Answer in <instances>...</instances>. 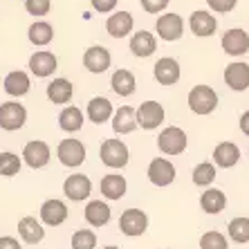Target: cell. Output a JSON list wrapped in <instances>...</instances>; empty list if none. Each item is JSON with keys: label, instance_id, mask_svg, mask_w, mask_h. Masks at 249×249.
I'll return each mask as SVG.
<instances>
[{"label": "cell", "instance_id": "cell-1", "mask_svg": "<svg viewBox=\"0 0 249 249\" xmlns=\"http://www.w3.org/2000/svg\"><path fill=\"white\" fill-rule=\"evenodd\" d=\"M218 94H215V90L211 86H204V83H200V86H193L191 90H189V97H186V104H189V108H191L193 115H200V117H207L211 115V112L218 108Z\"/></svg>", "mask_w": 249, "mask_h": 249}, {"label": "cell", "instance_id": "cell-2", "mask_svg": "<svg viewBox=\"0 0 249 249\" xmlns=\"http://www.w3.org/2000/svg\"><path fill=\"white\" fill-rule=\"evenodd\" d=\"M99 157H101V162L106 164L108 168H124L130 160V151H128V146L124 144L122 139H104L101 142V148H99Z\"/></svg>", "mask_w": 249, "mask_h": 249}, {"label": "cell", "instance_id": "cell-3", "mask_svg": "<svg viewBox=\"0 0 249 249\" xmlns=\"http://www.w3.org/2000/svg\"><path fill=\"white\" fill-rule=\"evenodd\" d=\"M186 144H189V137L182 130L180 126H166L157 137V148L164 153V155H180L186 151Z\"/></svg>", "mask_w": 249, "mask_h": 249}, {"label": "cell", "instance_id": "cell-4", "mask_svg": "<svg viewBox=\"0 0 249 249\" xmlns=\"http://www.w3.org/2000/svg\"><path fill=\"white\" fill-rule=\"evenodd\" d=\"M86 144H83L81 139H63L61 144L56 146V157L58 162L63 164L68 168H79L83 162H86Z\"/></svg>", "mask_w": 249, "mask_h": 249}, {"label": "cell", "instance_id": "cell-5", "mask_svg": "<svg viewBox=\"0 0 249 249\" xmlns=\"http://www.w3.org/2000/svg\"><path fill=\"white\" fill-rule=\"evenodd\" d=\"M20 160H23L29 168H34V171L36 168H45L47 164H50V160H52V148H50V144L43 142V139H32V142H27V144L23 146Z\"/></svg>", "mask_w": 249, "mask_h": 249}, {"label": "cell", "instance_id": "cell-6", "mask_svg": "<svg viewBox=\"0 0 249 249\" xmlns=\"http://www.w3.org/2000/svg\"><path fill=\"white\" fill-rule=\"evenodd\" d=\"M27 122V108L18 101H5L0 104V128L7 133L20 130Z\"/></svg>", "mask_w": 249, "mask_h": 249}, {"label": "cell", "instance_id": "cell-7", "mask_svg": "<svg viewBox=\"0 0 249 249\" xmlns=\"http://www.w3.org/2000/svg\"><path fill=\"white\" fill-rule=\"evenodd\" d=\"M148 229V215L142 209H126L119 215V231L128 238H137L144 236Z\"/></svg>", "mask_w": 249, "mask_h": 249}, {"label": "cell", "instance_id": "cell-8", "mask_svg": "<svg viewBox=\"0 0 249 249\" xmlns=\"http://www.w3.org/2000/svg\"><path fill=\"white\" fill-rule=\"evenodd\" d=\"M155 32L162 41L175 43L180 41L182 34H184V20H182L180 14H162L155 20Z\"/></svg>", "mask_w": 249, "mask_h": 249}, {"label": "cell", "instance_id": "cell-9", "mask_svg": "<svg viewBox=\"0 0 249 249\" xmlns=\"http://www.w3.org/2000/svg\"><path fill=\"white\" fill-rule=\"evenodd\" d=\"M146 175H148V182L155 186H168L175 182V175H178V171H175L173 162L171 160H166V157H155L151 164H148V171H146Z\"/></svg>", "mask_w": 249, "mask_h": 249}, {"label": "cell", "instance_id": "cell-10", "mask_svg": "<svg viewBox=\"0 0 249 249\" xmlns=\"http://www.w3.org/2000/svg\"><path fill=\"white\" fill-rule=\"evenodd\" d=\"M135 117H137L139 128H144V130H155V128L162 126L166 112H164L162 104H157V101H144V104L135 110Z\"/></svg>", "mask_w": 249, "mask_h": 249}, {"label": "cell", "instance_id": "cell-11", "mask_svg": "<svg viewBox=\"0 0 249 249\" xmlns=\"http://www.w3.org/2000/svg\"><path fill=\"white\" fill-rule=\"evenodd\" d=\"M29 72L36 76V79H47V76H52L58 68V58L54 52L50 50H38L29 56V63H27Z\"/></svg>", "mask_w": 249, "mask_h": 249}, {"label": "cell", "instance_id": "cell-12", "mask_svg": "<svg viewBox=\"0 0 249 249\" xmlns=\"http://www.w3.org/2000/svg\"><path fill=\"white\" fill-rule=\"evenodd\" d=\"M63 193L72 202H86L88 197H90V193H92V182L83 173L68 175L63 182Z\"/></svg>", "mask_w": 249, "mask_h": 249}, {"label": "cell", "instance_id": "cell-13", "mask_svg": "<svg viewBox=\"0 0 249 249\" xmlns=\"http://www.w3.org/2000/svg\"><path fill=\"white\" fill-rule=\"evenodd\" d=\"M38 215H41V225L61 227L65 220H68L70 211H68V204H65L63 200H58V197H50V200H45V202L41 204Z\"/></svg>", "mask_w": 249, "mask_h": 249}, {"label": "cell", "instance_id": "cell-14", "mask_svg": "<svg viewBox=\"0 0 249 249\" xmlns=\"http://www.w3.org/2000/svg\"><path fill=\"white\" fill-rule=\"evenodd\" d=\"M180 74H182L180 63L173 56L157 58L155 65H153V76H155V81L160 86H175V83L180 81Z\"/></svg>", "mask_w": 249, "mask_h": 249}, {"label": "cell", "instance_id": "cell-15", "mask_svg": "<svg viewBox=\"0 0 249 249\" xmlns=\"http://www.w3.org/2000/svg\"><path fill=\"white\" fill-rule=\"evenodd\" d=\"M220 45L225 50V54H229V56H243V54L249 52V34L240 27H231L222 34Z\"/></svg>", "mask_w": 249, "mask_h": 249}, {"label": "cell", "instance_id": "cell-16", "mask_svg": "<svg viewBox=\"0 0 249 249\" xmlns=\"http://www.w3.org/2000/svg\"><path fill=\"white\" fill-rule=\"evenodd\" d=\"M225 79L227 88H231L233 92H245L249 88V63L245 61H233L225 68Z\"/></svg>", "mask_w": 249, "mask_h": 249}, {"label": "cell", "instance_id": "cell-17", "mask_svg": "<svg viewBox=\"0 0 249 249\" xmlns=\"http://www.w3.org/2000/svg\"><path fill=\"white\" fill-rule=\"evenodd\" d=\"M112 56L104 45H92L83 52V68L92 74H104L106 70L110 68Z\"/></svg>", "mask_w": 249, "mask_h": 249}, {"label": "cell", "instance_id": "cell-18", "mask_svg": "<svg viewBox=\"0 0 249 249\" xmlns=\"http://www.w3.org/2000/svg\"><path fill=\"white\" fill-rule=\"evenodd\" d=\"M133 27H135V18L130 12H115L106 20V32L112 38H126L133 32Z\"/></svg>", "mask_w": 249, "mask_h": 249}, {"label": "cell", "instance_id": "cell-19", "mask_svg": "<svg viewBox=\"0 0 249 249\" xmlns=\"http://www.w3.org/2000/svg\"><path fill=\"white\" fill-rule=\"evenodd\" d=\"M2 88H5V92L14 99H20L32 90V79H29L27 72L23 70H14L9 74L5 76V81H2Z\"/></svg>", "mask_w": 249, "mask_h": 249}, {"label": "cell", "instance_id": "cell-20", "mask_svg": "<svg viewBox=\"0 0 249 249\" xmlns=\"http://www.w3.org/2000/svg\"><path fill=\"white\" fill-rule=\"evenodd\" d=\"M189 27H191V32L196 36L207 38V36L215 34V29H218V18H215L213 14L204 12V9H197V12H193L191 18H189Z\"/></svg>", "mask_w": 249, "mask_h": 249}, {"label": "cell", "instance_id": "cell-21", "mask_svg": "<svg viewBox=\"0 0 249 249\" xmlns=\"http://www.w3.org/2000/svg\"><path fill=\"white\" fill-rule=\"evenodd\" d=\"M18 236L23 238L25 245H38L45 238V229H43L41 220H36L34 215H25L18 220Z\"/></svg>", "mask_w": 249, "mask_h": 249}, {"label": "cell", "instance_id": "cell-22", "mask_svg": "<svg viewBox=\"0 0 249 249\" xmlns=\"http://www.w3.org/2000/svg\"><path fill=\"white\" fill-rule=\"evenodd\" d=\"M86 115L92 124H106L110 122L115 110H112V101L106 97H92L86 106Z\"/></svg>", "mask_w": 249, "mask_h": 249}, {"label": "cell", "instance_id": "cell-23", "mask_svg": "<svg viewBox=\"0 0 249 249\" xmlns=\"http://www.w3.org/2000/svg\"><path fill=\"white\" fill-rule=\"evenodd\" d=\"M99 189H101V196H104L106 200H112V202H115V200H122V197L126 196L128 182L124 175L110 173V175H104V178H101Z\"/></svg>", "mask_w": 249, "mask_h": 249}, {"label": "cell", "instance_id": "cell-24", "mask_svg": "<svg viewBox=\"0 0 249 249\" xmlns=\"http://www.w3.org/2000/svg\"><path fill=\"white\" fill-rule=\"evenodd\" d=\"M83 218L90 222V227H104L110 222L112 209L104 200H90L86 204V209H83Z\"/></svg>", "mask_w": 249, "mask_h": 249}, {"label": "cell", "instance_id": "cell-25", "mask_svg": "<svg viewBox=\"0 0 249 249\" xmlns=\"http://www.w3.org/2000/svg\"><path fill=\"white\" fill-rule=\"evenodd\" d=\"M110 88H112V92L119 94V97H133L135 90H137V79L126 68L115 70L110 76Z\"/></svg>", "mask_w": 249, "mask_h": 249}, {"label": "cell", "instance_id": "cell-26", "mask_svg": "<svg viewBox=\"0 0 249 249\" xmlns=\"http://www.w3.org/2000/svg\"><path fill=\"white\" fill-rule=\"evenodd\" d=\"M155 50H157V38L151 34V32L142 29V32H135V34L130 36V52H133L137 58L153 56Z\"/></svg>", "mask_w": 249, "mask_h": 249}, {"label": "cell", "instance_id": "cell-27", "mask_svg": "<svg viewBox=\"0 0 249 249\" xmlns=\"http://www.w3.org/2000/svg\"><path fill=\"white\" fill-rule=\"evenodd\" d=\"M45 94L52 104L65 106L70 99H72V94H74V86H72V81L63 79V76H58V79H52V81L47 83Z\"/></svg>", "mask_w": 249, "mask_h": 249}, {"label": "cell", "instance_id": "cell-28", "mask_svg": "<svg viewBox=\"0 0 249 249\" xmlns=\"http://www.w3.org/2000/svg\"><path fill=\"white\" fill-rule=\"evenodd\" d=\"M112 130L117 135H130L137 130V117H135V108L130 106H122V108H117L115 115H112Z\"/></svg>", "mask_w": 249, "mask_h": 249}, {"label": "cell", "instance_id": "cell-29", "mask_svg": "<svg viewBox=\"0 0 249 249\" xmlns=\"http://www.w3.org/2000/svg\"><path fill=\"white\" fill-rule=\"evenodd\" d=\"M240 160V148L233 142H220L213 148V162L218 168H231Z\"/></svg>", "mask_w": 249, "mask_h": 249}, {"label": "cell", "instance_id": "cell-30", "mask_svg": "<svg viewBox=\"0 0 249 249\" xmlns=\"http://www.w3.org/2000/svg\"><path fill=\"white\" fill-rule=\"evenodd\" d=\"M200 207H202L204 213L218 215V213H222V211H225V207H227V196L220 191V189L209 186L207 191L200 196Z\"/></svg>", "mask_w": 249, "mask_h": 249}, {"label": "cell", "instance_id": "cell-31", "mask_svg": "<svg viewBox=\"0 0 249 249\" xmlns=\"http://www.w3.org/2000/svg\"><path fill=\"white\" fill-rule=\"evenodd\" d=\"M83 110L81 108H76V106H65L61 115H58V128L63 130V133H79L83 128Z\"/></svg>", "mask_w": 249, "mask_h": 249}, {"label": "cell", "instance_id": "cell-32", "mask_svg": "<svg viewBox=\"0 0 249 249\" xmlns=\"http://www.w3.org/2000/svg\"><path fill=\"white\" fill-rule=\"evenodd\" d=\"M27 38H29L32 45L45 47V45H50V43L54 41V27L50 23H45V20H36V23L29 25Z\"/></svg>", "mask_w": 249, "mask_h": 249}, {"label": "cell", "instance_id": "cell-33", "mask_svg": "<svg viewBox=\"0 0 249 249\" xmlns=\"http://www.w3.org/2000/svg\"><path fill=\"white\" fill-rule=\"evenodd\" d=\"M227 231H229V238L233 243H249V218L240 215V218H233L227 225Z\"/></svg>", "mask_w": 249, "mask_h": 249}, {"label": "cell", "instance_id": "cell-34", "mask_svg": "<svg viewBox=\"0 0 249 249\" xmlns=\"http://www.w3.org/2000/svg\"><path fill=\"white\" fill-rule=\"evenodd\" d=\"M20 168H23V160L16 153H12V151L0 153V175L14 178V175L20 173Z\"/></svg>", "mask_w": 249, "mask_h": 249}, {"label": "cell", "instance_id": "cell-35", "mask_svg": "<svg viewBox=\"0 0 249 249\" xmlns=\"http://www.w3.org/2000/svg\"><path fill=\"white\" fill-rule=\"evenodd\" d=\"M193 184L196 186H211L215 180V166L211 162H200L196 168H193Z\"/></svg>", "mask_w": 249, "mask_h": 249}, {"label": "cell", "instance_id": "cell-36", "mask_svg": "<svg viewBox=\"0 0 249 249\" xmlns=\"http://www.w3.org/2000/svg\"><path fill=\"white\" fill-rule=\"evenodd\" d=\"M72 249H97V233L92 229H76L72 233Z\"/></svg>", "mask_w": 249, "mask_h": 249}, {"label": "cell", "instance_id": "cell-37", "mask_svg": "<svg viewBox=\"0 0 249 249\" xmlns=\"http://www.w3.org/2000/svg\"><path fill=\"white\" fill-rule=\"evenodd\" d=\"M200 249H229V240L220 231H207L200 238Z\"/></svg>", "mask_w": 249, "mask_h": 249}, {"label": "cell", "instance_id": "cell-38", "mask_svg": "<svg viewBox=\"0 0 249 249\" xmlns=\"http://www.w3.org/2000/svg\"><path fill=\"white\" fill-rule=\"evenodd\" d=\"M50 7H52L50 0H25V12L36 18L47 16V14H50Z\"/></svg>", "mask_w": 249, "mask_h": 249}, {"label": "cell", "instance_id": "cell-39", "mask_svg": "<svg viewBox=\"0 0 249 249\" xmlns=\"http://www.w3.org/2000/svg\"><path fill=\"white\" fill-rule=\"evenodd\" d=\"M207 5H209V9L215 14H229L236 9L238 0H207Z\"/></svg>", "mask_w": 249, "mask_h": 249}, {"label": "cell", "instance_id": "cell-40", "mask_svg": "<svg viewBox=\"0 0 249 249\" xmlns=\"http://www.w3.org/2000/svg\"><path fill=\"white\" fill-rule=\"evenodd\" d=\"M142 2V7H144V12L148 14H162L164 9L168 7V2L171 0H139Z\"/></svg>", "mask_w": 249, "mask_h": 249}, {"label": "cell", "instance_id": "cell-41", "mask_svg": "<svg viewBox=\"0 0 249 249\" xmlns=\"http://www.w3.org/2000/svg\"><path fill=\"white\" fill-rule=\"evenodd\" d=\"M119 0H92V9L99 14H110L115 12V7Z\"/></svg>", "mask_w": 249, "mask_h": 249}, {"label": "cell", "instance_id": "cell-42", "mask_svg": "<svg viewBox=\"0 0 249 249\" xmlns=\"http://www.w3.org/2000/svg\"><path fill=\"white\" fill-rule=\"evenodd\" d=\"M0 249H23V245L18 243L14 236H2L0 238Z\"/></svg>", "mask_w": 249, "mask_h": 249}, {"label": "cell", "instance_id": "cell-43", "mask_svg": "<svg viewBox=\"0 0 249 249\" xmlns=\"http://www.w3.org/2000/svg\"><path fill=\"white\" fill-rule=\"evenodd\" d=\"M240 130H243V135H247L249 137V110H245L243 115H240Z\"/></svg>", "mask_w": 249, "mask_h": 249}, {"label": "cell", "instance_id": "cell-44", "mask_svg": "<svg viewBox=\"0 0 249 249\" xmlns=\"http://www.w3.org/2000/svg\"><path fill=\"white\" fill-rule=\"evenodd\" d=\"M101 249H119L117 245H108V247H101Z\"/></svg>", "mask_w": 249, "mask_h": 249}]
</instances>
